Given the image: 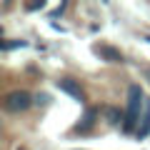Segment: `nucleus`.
I'll list each match as a JSON object with an SVG mask.
<instances>
[{
	"instance_id": "nucleus-1",
	"label": "nucleus",
	"mask_w": 150,
	"mask_h": 150,
	"mask_svg": "<svg viewBox=\"0 0 150 150\" xmlns=\"http://www.w3.org/2000/svg\"><path fill=\"white\" fill-rule=\"evenodd\" d=\"M145 93L143 88L135 83V85L128 88V108H125V123H123V133H133L135 125H140V118H143L145 110Z\"/></svg>"
},
{
	"instance_id": "nucleus-2",
	"label": "nucleus",
	"mask_w": 150,
	"mask_h": 150,
	"mask_svg": "<svg viewBox=\"0 0 150 150\" xmlns=\"http://www.w3.org/2000/svg\"><path fill=\"white\" fill-rule=\"evenodd\" d=\"M35 103V98L30 95L28 90H10L5 98H3V108H5V112H13V115H20V112L30 110V105Z\"/></svg>"
},
{
	"instance_id": "nucleus-3",
	"label": "nucleus",
	"mask_w": 150,
	"mask_h": 150,
	"mask_svg": "<svg viewBox=\"0 0 150 150\" xmlns=\"http://www.w3.org/2000/svg\"><path fill=\"white\" fill-rule=\"evenodd\" d=\"M58 88L65 93V95H70L73 100H85V93H83V88H80V83L75 80V78H70V75H65V78H60L58 80Z\"/></svg>"
},
{
	"instance_id": "nucleus-4",
	"label": "nucleus",
	"mask_w": 150,
	"mask_h": 150,
	"mask_svg": "<svg viewBox=\"0 0 150 150\" xmlns=\"http://www.w3.org/2000/svg\"><path fill=\"white\" fill-rule=\"evenodd\" d=\"M95 123H98V108H88V110L83 112V118L75 123L73 133L75 135H85V133H90V130L95 128Z\"/></svg>"
},
{
	"instance_id": "nucleus-5",
	"label": "nucleus",
	"mask_w": 150,
	"mask_h": 150,
	"mask_svg": "<svg viewBox=\"0 0 150 150\" xmlns=\"http://www.w3.org/2000/svg\"><path fill=\"white\" fill-rule=\"evenodd\" d=\"M95 53L100 55L103 60H108V63H123V60H125V58H123V53H120L118 48L105 45V43H103V45H95Z\"/></svg>"
},
{
	"instance_id": "nucleus-6",
	"label": "nucleus",
	"mask_w": 150,
	"mask_h": 150,
	"mask_svg": "<svg viewBox=\"0 0 150 150\" xmlns=\"http://www.w3.org/2000/svg\"><path fill=\"white\" fill-rule=\"evenodd\" d=\"M150 135V100H145V110H143V118H140V125L135 130V138L143 140Z\"/></svg>"
},
{
	"instance_id": "nucleus-7",
	"label": "nucleus",
	"mask_w": 150,
	"mask_h": 150,
	"mask_svg": "<svg viewBox=\"0 0 150 150\" xmlns=\"http://www.w3.org/2000/svg\"><path fill=\"white\" fill-rule=\"evenodd\" d=\"M105 112H108L105 118H108V123H110V125H118V123L123 125V123H125V112L118 110V108H108Z\"/></svg>"
},
{
	"instance_id": "nucleus-8",
	"label": "nucleus",
	"mask_w": 150,
	"mask_h": 150,
	"mask_svg": "<svg viewBox=\"0 0 150 150\" xmlns=\"http://www.w3.org/2000/svg\"><path fill=\"white\" fill-rule=\"evenodd\" d=\"M25 40H5V43H3V50H5V53H8V50H15V48H25Z\"/></svg>"
},
{
	"instance_id": "nucleus-9",
	"label": "nucleus",
	"mask_w": 150,
	"mask_h": 150,
	"mask_svg": "<svg viewBox=\"0 0 150 150\" xmlns=\"http://www.w3.org/2000/svg\"><path fill=\"white\" fill-rule=\"evenodd\" d=\"M45 8V0H38V3H25V13H38Z\"/></svg>"
},
{
	"instance_id": "nucleus-10",
	"label": "nucleus",
	"mask_w": 150,
	"mask_h": 150,
	"mask_svg": "<svg viewBox=\"0 0 150 150\" xmlns=\"http://www.w3.org/2000/svg\"><path fill=\"white\" fill-rule=\"evenodd\" d=\"M35 105H50V95L48 93H38L35 95Z\"/></svg>"
},
{
	"instance_id": "nucleus-11",
	"label": "nucleus",
	"mask_w": 150,
	"mask_h": 150,
	"mask_svg": "<svg viewBox=\"0 0 150 150\" xmlns=\"http://www.w3.org/2000/svg\"><path fill=\"white\" fill-rule=\"evenodd\" d=\"M65 8H68V5H65V3H60V8H55V10H53V15H50V18H60V13H63Z\"/></svg>"
}]
</instances>
